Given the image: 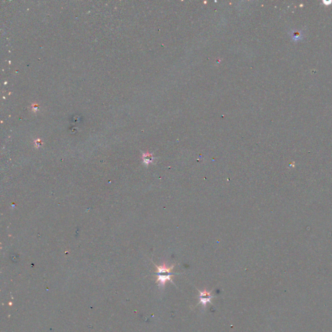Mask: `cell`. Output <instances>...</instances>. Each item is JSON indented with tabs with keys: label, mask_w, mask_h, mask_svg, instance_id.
Listing matches in <instances>:
<instances>
[{
	"label": "cell",
	"mask_w": 332,
	"mask_h": 332,
	"mask_svg": "<svg viewBox=\"0 0 332 332\" xmlns=\"http://www.w3.org/2000/svg\"><path fill=\"white\" fill-rule=\"evenodd\" d=\"M156 268V283L158 286L161 287H164L167 282H171L174 283L172 280V277L174 276L175 273L172 272L175 265H172L171 266L168 267L165 262L161 265H155Z\"/></svg>",
	"instance_id": "1"
},
{
	"label": "cell",
	"mask_w": 332,
	"mask_h": 332,
	"mask_svg": "<svg viewBox=\"0 0 332 332\" xmlns=\"http://www.w3.org/2000/svg\"><path fill=\"white\" fill-rule=\"evenodd\" d=\"M212 292V291L208 292L207 291L206 289L204 290L203 291H198V293H199L198 297V300H199L198 303H201L203 307H206L208 303H212L211 300L212 298H213V296L211 295Z\"/></svg>",
	"instance_id": "2"
},
{
	"label": "cell",
	"mask_w": 332,
	"mask_h": 332,
	"mask_svg": "<svg viewBox=\"0 0 332 332\" xmlns=\"http://www.w3.org/2000/svg\"><path fill=\"white\" fill-rule=\"evenodd\" d=\"M142 160H143L144 164L147 166L150 164L153 163L155 158L153 157V154L149 153V152H147L146 153H143V155H142Z\"/></svg>",
	"instance_id": "3"
},
{
	"label": "cell",
	"mask_w": 332,
	"mask_h": 332,
	"mask_svg": "<svg viewBox=\"0 0 332 332\" xmlns=\"http://www.w3.org/2000/svg\"><path fill=\"white\" fill-rule=\"evenodd\" d=\"M32 108H33V110L36 111L38 110V108H39V106H38V105H36V104H35V105H33Z\"/></svg>",
	"instance_id": "4"
}]
</instances>
